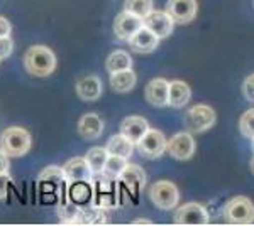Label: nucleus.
Wrapping results in <instances>:
<instances>
[{
  "label": "nucleus",
  "instance_id": "f257e3e1",
  "mask_svg": "<svg viewBox=\"0 0 254 226\" xmlns=\"http://www.w3.org/2000/svg\"><path fill=\"white\" fill-rule=\"evenodd\" d=\"M24 66L32 76L46 78L56 69V56L46 46H32L24 56Z\"/></svg>",
  "mask_w": 254,
  "mask_h": 226
},
{
  "label": "nucleus",
  "instance_id": "f03ea898",
  "mask_svg": "<svg viewBox=\"0 0 254 226\" xmlns=\"http://www.w3.org/2000/svg\"><path fill=\"white\" fill-rule=\"evenodd\" d=\"M116 178L102 172H95L90 182L92 187V198L95 201V206L104 208V209H112L117 208V191H116Z\"/></svg>",
  "mask_w": 254,
  "mask_h": 226
},
{
  "label": "nucleus",
  "instance_id": "7ed1b4c3",
  "mask_svg": "<svg viewBox=\"0 0 254 226\" xmlns=\"http://www.w3.org/2000/svg\"><path fill=\"white\" fill-rule=\"evenodd\" d=\"M31 149V135L26 129L9 127L0 135V150L9 157H22Z\"/></svg>",
  "mask_w": 254,
  "mask_h": 226
},
{
  "label": "nucleus",
  "instance_id": "20e7f679",
  "mask_svg": "<svg viewBox=\"0 0 254 226\" xmlns=\"http://www.w3.org/2000/svg\"><path fill=\"white\" fill-rule=\"evenodd\" d=\"M224 220L229 225L246 226L254 223V204L249 198L236 196L224 206Z\"/></svg>",
  "mask_w": 254,
  "mask_h": 226
},
{
  "label": "nucleus",
  "instance_id": "39448f33",
  "mask_svg": "<svg viewBox=\"0 0 254 226\" xmlns=\"http://www.w3.org/2000/svg\"><path fill=\"white\" fill-rule=\"evenodd\" d=\"M217 115L214 112V108L208 105H195L188 110L187 117H185V123L188 132L191 134H202L207 132L208 129L215 125Z\"/></svg>",
  "mask_w": 254,
  "mask_h": 226
},
{
  "label": "nucleus",
  "instance_id": "423d86ee",
  "mask_svg": "<svg viewBox=\"0 0 254 226\" xmlns=\"http://www.w3.org/2000/svg\"><path fill=\"white\" fill-rule=\"evenodd\" d=\"M149 199L153 201V204L159 209H175L180 199V192L173 182L170 181H158L149 187Z\"/></svg>",
  "mask_w": 254,
  "mask_h": 226
},
{
  "label": "nucleus",
  "instance_id": "0eeeda50",
  "mask_svg": "<svg viewBox=\"0 0 254 226\" xmlns=\"http://www.w3.org/2000/svg\"><path fill=\"white\" fill-rule=\"evenodd\" d=\"M173 221L180 226H205L208 225V213L202 204L187 203L175 211Z\"/></svg>",
  "mask_w": 254,
  "mask_h": 226
},
{
  "label": "nucleus",
  "instance_id": "6e6552de",
  "mask_svg": "<svg viewBox=\"0 0 254 226\" xmlns=\"http://www.w3.org/2000/svg\"><path fill=\"white\" fill-rule=\"evenodd\" d=\"M168 140L159 130H147L142 138L136 143L139 154L146 159H158L165 154Z\"/></svg>",
  "mask_w": 254,
  "mask_h": 226
},
{
  "label": "nucleus",
  "instance_id": "1a4fd4ad",
  "mask_svg": "<svg viewBox=\"0 0 254 226\" xmlns=\"http://www.w3.org/2000/svg\"><path fill=\"white\" fill-rule=\"evenodd\" d=\"M166 150L176 160H188L195 152V140L191 137V132H180L175 134L168 140Z\"/></svg>",
  "mask_w": 254,
  "mask_h": 226
},
{
  "label": "nucleus",
  "instance_id": "9d476101",
  "mask_svg": "<svg viewBox=\"0 0 254 226\" xmlns=\"http://www.w3.org/2000/svg\"><path fill=\"white\" fill-rule=\"evenodd\" d=\"M142 26H144V20L141 17L124 10L114 20V34L121 41H129Z\"/></svg>",
  "mask_w": 254,
  "mask_h": 226
},
{
  "label": "nucleus",
  "instance_id": "9b49d317",
  "mask_svg": "<svg viewBox=\"0 0 254 226\" xmlns=\"http://www.w3.org/2000/svg\"><path fill=\"white\" fill-rule=\"evenodd\" d=\"M144 27L154 32L159 39H165L173 32L175 20L166 10H151L144 17Z\"/></svg>",
  "mask_w": 254,
  "mask_h": 226
},
{
  "label": "nucleus",
  "instance_id": "f8f14e48",
  "mask_svg": "<svg viewBox=\"0 0 254 226\" xmlns=\"http://www.w3.org/2000/svg\"><path fill=\"white\" fill-rule=\"evenodd\" d=\"M196 0H168L166 12L171 15L175 24L185 26L191 22L196 15Z\"/></svg>",
  "mask_w": 254,
  "mask_h": 226
},
{
  "label": "nucleus",
  "instance_id": "ddd939ff",
  "mask_svg": "<svg viewBox=\"0 0 254 226\" xmlns=\"http://www.w3.org/2000/svg\"><path fill=\"white\" fill-rule=\"evenodd\" d=\"M64 176H66L68 182L80 184V182H92L93 172L90 169L88 162L85 157H73L69 159L63 166Z\"/></svg>",
  "mask_w": 254,
  "mask_h": 226
},
{
  "label": "nucleus",
  "instance_id": "4468645a",
  "mask_svg": "<svg viewBox=\"0 0 254 226\" xmlns=\"http://www.w3.org/2000/svg\"><path fill=\"white\" fill-rule=\"evenodd\" d=\"M129 46L134 52H139V54H147V52H153L154 49L158 47L159 44V38L154 32H151L149 29L142 26L136 34L132 36L129 41Z\"/></svg>",
  "mask_w": 254,
  "mask_h": 226
},
{
  "label": "nucleus",
  "instance_id": "2eb2a0df",
  "mask_svg": "<svg viewBox=\"0 0 254 226\" xmlns=\"http://www.w3.org/2000/svg\"><path fill=\"white\" fill-rule=\"evenodd\" d=\"M146 100L153 106H166L168 105V93H170V83L163 78H154L146 85Z\"/></svg>",
  "mask_w": 254,
  "mask_h": 226
},
{
  "label": "nucleus",
  "instance_id": "dca6fc26",
  "mask_svg": "<svg viewBox=\"0 0 254 226\" xmlns=\"http://www.w3.org/2000/svg\"><path fill=\"white\" fill-rule=\"evenodd\" d=\"M124 186L132 192H139L146 187V172L142 171V167L136 166V164H127V167L122 171V174L119 176Z\"/></svg>",
  "mask_w": 254,
  "mask_h": 226
},
{
  "label": "nucleus",
  "instance_id": "f3484780",
  "mask_svg": "<svg viewBox=\"0 0 254 226\" xmlns=\"http://www.w3.org/2000/svg\"><path fill=\"white\" fill-rule=\"evenodd\" d=\"M38 182L39 184H46V186H55L58 194H61V192H66V187L69 184L66 176H64L63 167H58V166L46 167V169L39 174Z\"/></svg>",
  "mask_w": 254,
  "mask_h": 226
},
{
  "label": "nucleus",
  "instance_id": "a211bd4d",
  "mask_svg": "<svg viewBox=\"0 0 254 226\" xmlns=\"http://www.w3.org/2000/svg\"><path fill=\"white\" fill-rule=\"evenodd\" d=\"M147 130H149V125H147V120L142 117H127L122 120L121 123V134H124L127 138H130L134 143H137L142 138Z\"/></svg>",
  "mask_w": 254,
  "mask_h": 226
},
{
  "label": "nucleus",
  "instance_id": "6ab92c4d",
  "mask_svg": "<svg viewBox=\"0 0 254 226\" xmlns=\"http://www.w3.org/2000/svg\"><path fill=\"white\" fill-rule=\"evenodd\" d=\"M104 132V122L95 113H87L80 118L78 122V134L87 140L98 138Z\"/></svg>",
  "mask_w": 254,
  "mask_h": 226
},
{
  "label": "nucleus",
  "instance_id": "aec40b11",
  "mask_svg": "<svg viewBox=\"0 0 254 226\" xmlns=\"http://www.w3.org/2000/svg\"><path fill=\"white\" fill-rule=\"evenodd\" d=\"M76 94L85 101H93L102 94V81L98 76H85L76 83Z\"/></svg>",
  "mask_w": 254,
  "mask_h": 226
},
{
  "label": "nucleus",
  "instance_id": "412c9836",
  "mask_svg": "<svg viewBox=\"0 0 254 226\" xmlns=\"http://www.w3.org/2000/svg\"><path fill=\"white\" fill-rule=\"evenodd\" d=\"M191 96L190 86L185 81L175 80L170 83V93H168V105L173 108H183Z\"/></svg>",
  "mask_w": 254,
  "mask_h": 226
},
{
  "label": "nucleus",
  "instance_id": "4be33fe9",
  "mask_svg": "<svg viewBox=\"0 0 254 226\" xmlns=\"http://www.w3.org/2000/svg\"><path fill=\"white\" fill-rule=\"evenodd\" d=\"M134 145H136V143L130 140V138H127L124 134H117L109 138L105 149L112 155H121V157L129 159L134 152Z\"/></svg>",
  "mask_w": 254,
  "mask_h": 226
},
{
  "label": "nucleus",
  "instance_id": "5701e85b",
  "mask_svg": "<svg viewBox=\"0 0 254 226\" xmlns=\"http://www.w3.org/2000/svg\"><path fill=\"white\" fill-rule=\"evenodd\" d=\"M137 78L132 69H124L110 75V88L116 93H129L136 86Z\"/></svg>",
  "mask_w": 254,
  "mask_h": 226
},
{
  "label": "nucleus",
  "instance_id": "b1692460",
  "mask_svg": "<svg viewBox=\"0 0 254 226\" xmlns=\"http://www.w3.org/2000/svg\"><path fill=\"white\" fill-rule=\"evenodd\" d=\"M61 216V223L64 225H81V215H83V208H80L78 203L73 199H64L63 204L58 209Z\"/></svg>",
  "mask_w": 254,
  "mask_h": 226
},
{
  "label": "nucleus",
  "instance_id": "393cba45",
  "mask_svg": "<svg viewBox=\"0 0 254 226\" xmlns=\"http://www.w3.org/2000/svg\"><path fill=\"white\" fill-rule=\"evenodd\" d=\"M130 66H132V57H130L129 52L121 51V49L110 52V56L105 61V68H107L110 75L117 71H124V69H130Z\"/></svg>",
  "mask_w": 254,
  "mask_h": 226
},
{
  "label": "nucleus",
  "instance_id": "a878e982",
  "mask_svg": "<svg viewBox=\"0 0 254 226\" xmlns=\"http://www.w3.org/2000/svg\"><path fill=\"white\" fill-rule=\"evenodd\" d=\"M107 157H109V152L105 147H93V149H90L87 152V155H85V159H87V162H88V166L93 174L104 171Z\"/></svg>",
  "mask_w": 254,
  "mask_h": 226
},
{
  "label": "nucleus",
  "instance_id": "bb28decb",
  "mask_svg": "<svg viewBox=\"0 0 254 226\" xmlns=\"http://www.w3.org/2000/svg\"><path fill=\"white\" fill-rule=\"evenodd\" d=\"M124 10L144 20L146 15L153 10V0H126Z\"/></svg>",
  "mask_w": 254,
  "mask_h": 226
},
{
  "label": "nucleus",
  "instance_id": "cd10ccee",
  "mask_svg": "<svg viewBox=\"0 0 254 226\" xmlns=\"http://www.w3.org/2000/svg\"><path fill=\"white\" fill-rule=\"evenodd\" d=\"M126 167H127V159L126 157L109 154L107 162H105V167H104V172L107 176H110V178L119 179V176L122 174V171H124Z\"/></svg>",
  "mask_w": 254,
  "mask_h": 226
},
{
  "label": "nucleus",
  "instance_id": "c85d7f7f",
  "mask_svg": "<svg viewBox=\"0 0 254 226\" xmlns=\"http://www.w3.org/2000/svg\"><path fill=\"white\" fill-rule=\"evenodd\" d=\"M105 209L98 208L93 204L92 208L83 209V215H81V225H104L105 223Z\"/></svg>",
  "mask_w": 254,
  "mask_h": 226
},
{
  "label": "nucleus",
  "instance_id": "c756f323",
  "mask_svg": "<svg viewBox=\"0 0 254 226\" xmlns=\"http://www.w3.org/2000/svg\"><path fill=\"white\" fill-rule=\"evenodd\" d=\"M239 130L244 137H248V138L254 137V108L243 113V117H241V120H239Z\"/></svg>",
  "mask_w": 254,
  "mask_h": 226
},
{
  "label": "nucleus",
  "instance_id": "7c9ffc66",
  "mask_svg": "<svg viewBox=\"0 0 254 226\" xmlns=\"http://www.w3.org/2000/svg\"><path fill=\"white\" fill-rule=\"evenodd\" d=\"M14 51V41L10 39V36H2L0 38V59L9 57Z\"/></svg>",
  "mask_w": 254,
  "mask_h": 226
},
{
  "label": "nucleus",
  "instance_id": "2f4dec72",
  "mask_svg": "<svg viewBox=\"0 0 254 226\" xmlns=\"http://www.w3.org/2000/svg\"><path fill=\"white\" fill-rule=\"evenodd\" d=\"M243 94L248 101L254 103V75L248 76L243 83Z\"/></svg>",
  "mask_w": 254,
  "mask_h": 226
},
{
  "label": "nucleus",
  "instance_id": "473e14b6",
  "mask_svg": "<svg viewBox=\"0 0 254 226\" xmlns=\"http://www.w3.org/2000/svg\"><path fill=\"white\" fill-rule=\"evenodd\" d=\"M14 182L12 178L9 176V172L7 174H0V201H3L7 198V194H9V186Z\"/></svg>",
  "mask_w": 254,
  "mask_h": 226
},
{
  "label": "nucleus",
  "instance_id": "72a5a7b5",
  "mask_svg": "<svg viewBox=\"0 0 254 226\" xmlns=\"http://www.w3.org/2000/svg\"><path fill=\"white\" fill-rule=\"evenodd\" d=\"M10 32H12L10 22L5 17L0 15V38H2V36H10Z\"/></svg>",
  "mask_w": 254,
  "mask_h": 226
},
{
  "label": "nucleus",
  "instance_id": "f704fd0d",
  "mask_svg": "<svg viewBox=\"0 0 254 226\" xmlns=\"http://www.w3.org/2000/svg\"><path fill=\"white\" fill-rule=\"evenodd\" d=\"M7 172H9V155L0 150V174H7Z\"/></svg>",
  "mask_w": 254,
  "mask_h": 226
},
{
  "label": "nucleus",
  "instance_id": "c9c22d12",
  "mask_svg": "<svg viewBox=\"0 0 254 226\" xmlns=\"http://www.w3.org/2000/svg\"><path fill=\"white\" fill-rule=\"evenodd\" d=\"M132 225H151L149 220H134Z\"/></svg>",
  "mask_w": 254,
  "mask_h": 226
},
{
  "label": "nucleus",
  "instance_id": "e433bc0d",
  "mask_svg": "<svg viewBox=\"0 0 254 226\" xmlns=\"http://www.w3.org/2000/svg\"><path fill=\"white\" fill-rule=\"evenodd\" d=\"M251 172L254 174V157H253V160H251Z\"/></svg>",
  "mask_w": 254,
  "mask_h": 226
},
{
  "label": "nucleus",
  "instance_id": "4c0bfd02",
  "mask_svg": "<svg viewBox=\"0 0 254 226\" xmlns=\"http://www.w3.org/2000/svg\"><path fill=\"white\" fill-rule=\"evenodd\" d=\"M253 152H254V137H253Z\"/></svg>",
  "mask_w": 254,
  "mask_h": 226
},
{
  "label": "nucleus",
  "instance_id": "58836bf2",
  "mask_svg": "<svg viewBox=\"0 0 254 226\" xmlns=\"http://www.w3.org/2000/svg\"><path fill=\"white\" fill-rule=\"evenodd\" d=\"M0 61H2V59H0Z\"/></svg>",
  "mask_w": 254,
  "mask_h": 226
}]
</instances>
